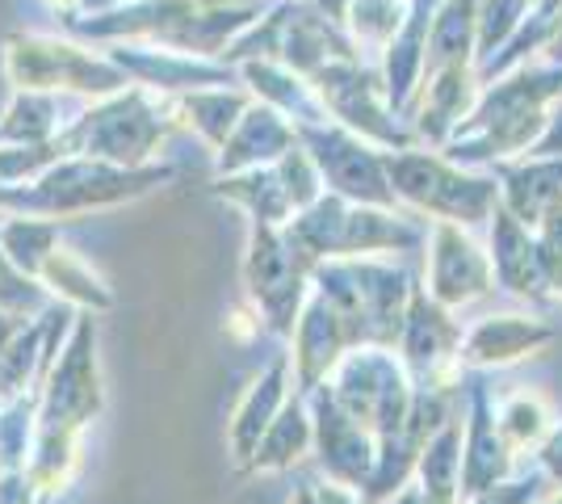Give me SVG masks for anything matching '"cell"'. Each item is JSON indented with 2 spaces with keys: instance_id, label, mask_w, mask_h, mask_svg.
<instances>
[{
  "instance_id": "20",
  "label": "cell",
  "mask_w": 562,
  "mask_h": 504,
  "mask_svg": "<svg viewBox=\"0 0 562 504\" xmlns=\"http://www.w3.org/2000/svg\"><path fill=\"white\" fill-rule=\"evenodd\" d=\"M294 144H299V126L285 119L281 110H273L269 101L248 105V114L227 135V144L218 147V177L244 172V168L278 165Z\"/></svg>"
},
{
  "instance_id": "38",
  "label": "cell",
  "mask_w": 562,
  "mask_h": 504,
  "mask_svg": "<svg viewBox=\"0 0 562 504\" xmlns=\"http://www.w3.org/2000/svg\"><path fill=\"white\" fill-rule=\"evenodd\" d=\"M285 504H319V492H315V483H299V488H294V496H290Z\"/></svg>"
},
{
  "instance_id": "25",
  "label": "cell",
  "mask_w": 562,
  "mask_h": 504,
  "mask_svg": "<svg viewBox=\"0 0 562 504\" xmlns=\"http://www.w3.org/2000/svg\"><path fill=\"white\" fill-rule=\"evenodd\" d=\"M25 475L34 480L43 501L64 496L71 483H76V475H80V433L38 425L30 458H25Z\"/></svg>"
},
{
  "instance_id": "23",
  "label": "cell",
  "mask_w": 562,
  "mask_h": 504,
  "mask_svg": "<svg viewBox=\"0 0 562 504\" xmlns=\"http://www.w3.org/2000/svg\"><path fill=\"white\" fill-rule=\"evenodd\" d=\"M214 198L239 206L252 223H269V227H285L294 219V202L281 181L278 165L244 168V172H227L214 181Z\"/></svg>"
},
{
  "instance_id": "34",
  "label": "cell",
  "mask_w": 562,
  "mask_h": 504,
  "mask_svg": "<svg viewBox=\"0 0 562 504\" xmlns=\"http://www.w3.org/2000/svg\"><path fill=\"white\" fill-rule=\"evenodd\" d=\"M315 492H319V504H370L357 488H349V483H336V480H324L315 483Z\"/></svg>"
},
{
  "instance_id": "13",
  "label": "cell",
  "mask_w": 562,
  "mask_h": 504,
  "mask_svg": "<svg viewBox=\"0 0 562 504\" xmlns=\"http://www.w3.org/2000/svg\"><path fill=\"white\" fill-rule=\"evenodd\" d=\"M306 404H311V421H315V446H311L315 462L324 467L328 480L349 483L366 496L378 467V437L336 404L328 379L315 391H306Z\"/></svg>"
},
{
  "instance_id": "5",
  "label": "cell",
  "mask_w": 562,
  "mask_h": 504,
  "mask_svg": "<svg viewBox=\"0 0 562 504\" xmlns=\"http://www.w3.org/2000/svg\"><path fill=\"white\" fill-rule=\"evenodd\" d=\"M386 177L398 206H412L437 223H487L499 206V181L467 172V165L437 156V152H386Z\"/></svg>"
},
{
  "instance_id": "12",
  "label": "cell",
  "mask_w": 562,
  "mask_h": 504,
  "mask_svg": "<svg viewBox=\"0 0 562 504\" xmlns=\"http://www.w3.org/2000/svg\"><path fill=\"white\" fill-rule=\"evenodd\" d=\"M424 253V290L449 307H470L479 299H487L495 290L492 253H483V244L470 236L462 223H437L428 236Z\"/></svg>"
},
{
  "instance_id": "28",
  "label": "cell",
  "mask_w": 562,
  "mask_h": 504,
  "mask_svg": "<svg viewBox=\"0 0 562 504\" xmlns=\"http://www.w3.org/2000/svg\"><path fill=\"white\" fill-rule=\"evenodd\" d=\"M59 105L50 93L38 89H18L9 101L4 119H0V144H50L64 126H59Z\"/></svg>"
},
{
  "instance_id": "35",
  "label": "cell",
  "mask_w": 562,
  "mask_h": 504,
  "mask_svg": "<svg viewBox=\"0 0 562 504\" xmlns=\"http://www.w3.org/2000/svg\"><path fill=\"white\" fill-rule=\"evenodd\" d=\"M260 328H265V324H260V315L252 312V307H248V312H235L232 320L223 324V333L235 336V340H248V336H257Z\"/></svg>"
},
{
  "instance_id": "8",
  "label": "cell",
  "mask_w": 562,
  "mask_h": 504,
  "mask_svg": "<svg viewBox=\"0 0 562 504\" xmlns=\"http://www.w3.org/2000/svg\"><path fill=\"white\" fill-rule=\"evenodd\" d=\"M97 315L76 312L68 336L59 345V358L50 361L38 400V425L85 433L105 412V379L97 354Z\"/></svg>"
},
{
  "instance_id": "4",
  "label": "cell",
  "mask_w": 562,
  "mask_h": 504,
  "mask_svg": "<svg viewBox=\"0 0 562 504\" xmlns=\"http://www.w3.org/2000/svg\"><path fill=\"white\" fill-rule=\"evenodd\" d=\"M172 126H177L172 101H151L147 89H122V93L101 97L89 114L64 126L55 139L64 147V156H97L110 165L139 168L151 165V152Z\"/></svg>"
},
{
  "instance_id": "14",
  "label": "cell",
  "mask_w": 562,
  "mask_h": 504,
  "mask_svg": "<svg viewBox=\"0 0 562 504\" xmlns=\"http://www.w3.org/2000/svg\"><path fill=\"white\" fill-rule=\"evenodd\" d=\"M352 345H357V333H352V324L345 320V312L311 287L303 312H299V324H294V333H290L294 391H299V395L315 391V387L336 370V361L345 358Z\"/></svg>"
},
{
  "instance_id": "39",
  "label": "cell",
  "mask_w": 562,
  "mask_h": 504,
  "mask_svg": "<svg viewBox=\"0 0 562 504\" xmlns=\"http://www.w3.org/2000/svg\"><path fill=\"white\" fill-rule=\"evenodd\" d=\"M541 504H562V496H550V501H541Z\"/></svg>"
},
{
  "instance_id": "26",
  "label": "cell",
  "mask_w": 562,
  "mask_h": 504,
  "mask_svg": "<svg viewBox=\"0 0 562 504\" xmlns=\"http://www.w3.org/2000/svg\"><path fill=\"white\" fill-rule=\"evenodd\" d=\"M172 105H177V119H186L218 152L252 101L248 93H235V89H189V93L172 97Z\"/></svg>"
},
{
  "instance_id": "9",
  "label": "cell",
  "mask_w": 562,
  "mask_h": 504,
  "mask_svg": "<svg viewBox=\"0 0 562 504\" xmlns=\"http://www.w3.org/2000/svg\"><path fill=\"white\" fill-rule=\"evenodd\" d=\"M4 68L18 89H71V93L110 97L131 85V76L117 68L114 59H93L80 47L55 43V38H34V34H13L4 43Z\"/></svg>"
},
{
  "instance_id": "31",
  "label": "cell",
  "mask_w": 562,
  "mask_h": 504,
  "mask_svg": "<svg viewBox=\"0 0 562 504\" xmlns=\"http://www.w3.org/2000/svg\"><path fill=\"white\" fill-rule=\"evenodd\" d=\"M50 303V290L38 282V278H30L25 269L13 265V257L0 248V307L13 315H25V320H34L38 312H47Z\"/></svg>"
},
{
  "instance_id": "3",
  "label": "cell",
  "mask_w": 562,
  "mask_h": 504,
  "mask_svg": "<svg viewBox=\"0 0 562 504\" xmlns=\"http://www.w3.org/2000/svg\"><path fill=\"white\" fill-rule=\"evenodd\" d=\"M311 287L345 312L357 333V345L395 349L416 278L403 265H386L374 257H331V261L311 265Z\"/></svg>"
},
{
  "instance_id": "17",
  "label": "cell",
  "mask_w": 562,
  "mask_h": 504,
  "mask_svg": "<svg viewBox=\"0 0 562 504\" xmlns=\"http://www.w3.org/2000/svg\"><path fill=\"white\" fill-rule=\"evenodd\" d=\"M294 395V370H290V354H278L260 370L252 383L244 387L239 404H235L232 421H227V455H232L235 471L248 467V458L257 455L260 437L278 421L285 400Z\"/></svg>"
},
{
  "instance_id": "21",
  "label": "cell",
  "mask_w": 562,
  "mask_h": 504,
  "mask_svg": "<svg viewBox=\"0 0 562 504\" xmlns=\"http://www.w3.org/2000/svg\"><path fill=\"white\" fill-rule=\"evenodd\" d=\"M479 101V80L470 72V64H449V68H437L428 72V85H424V101L420 114H416V135L428 139V144L446 147L449 135L470 119Z\"/></svg>"
},
{
  "instance_id": "15",
  "label": "cell",
  "mask_w": 562,
  "mask_h": 504,
  "mask_svg": "<svg viewBox=\"0 0 562 504\" xmlns=\"http://www.w3.org/2000/svg\"><path fill=\"white\" fill-rule=\"evenodd\" d=\"M513 446L504 441L495 421L492 391L474 374L467 387V421H462V501L513 480Z\"/></svg>"
},
{
  "instance_id": "32",
  "label": "cell",
  "mask_w": 562,
  "mask_h": 504,
  "mask_svg": "<svg viewBox=\"0 0 562 504\" xmlns=\"http://www.w3.org/2000/svg\"><path fill=\"white\" fill-rule=\"evenodd\" d=\"M38 488L25 475V467H9L0 471V504H38Z\"/></svg>"
},
{
  "instance_id": "36",
  "label": "cell",
  "mask_w": 562,
  "mask_h": 504,
  "mask_svg": "<svg viewBox=\"0 0 562 504\" xmlns=\"http://www.w3.org/2000/svg\"><path fill=\"white\" fill-rule=\"evenodd\" d=\"M25 324H30L25 315H13V312H4V307H0V354L9 349V340H13V336L22 333Z\"/></svg>"
},
{
  "instance_id": "29",
  "label": "cell",
  "mask_w": 562,
  "mask_h": 504,
  "mask_svg": "<svg viewBox=\"0 0 562 504\" xmlns=\"http://www.w3.org/2000/svg\"><path fill=\"white\" fill-rule=\"evenodd\" d=\"M38 400H43V387L0 404V467L4 471L25 467V458H30L34 433H38Z\"/></svg>"
},
{
  "instance_id": "19",
  "label": "cell",
  "mask_w": 562,
  "mask_h": 504,
  "mask_svg": "<svg viewBox=\"0 0 562 504\" xmlns=\"http://www.w3.org/2000/svg\"><path fill=\"white\" fill-rule=\"evenodd\" d=\"M499 206L513 211L525 227L538 232L541 219L562 206V156H525V160H499Z\"/></svg>"
},
{
  "instance_id": "24",
  "label": "cell",
  "mask_w": 562,
  "mask_h": 504,
  "mask_svg": "<svg viewBox=\"0 0 562 504\" xmlns=\"http://www.w3.org/2000/svg\"><path fill=\"white\" fill-rule=\"evenodd\" d=\"M38 282L50 290V299H59V303H68L76 312H93V315H105L114 312V287L97 273L93 265L85 261L76 248H55L43 265V273H38Z\"/></svg>"
},
{
  "instance_id": "7",
  "label": "cell",
  "mask_w": 562,
  "mask_h": 504,
  "mask_svg": "<svg viewBox=\"0 0 562 504\" xmlns=\"http://www.w3.org/2000/svg\"><path fill=\"white\" fill-rule=\"evenodd\" d=\"M311 265L315 261L285 236V227L252 223L244 248V299L260 315L265 333L290 340L311 294Z\"/></svg>"
},
{
  "instance_id": "16",
  "label": "cell",
  "mask_w": 562,
  "mask_h": 504,
  "mask_svg": "<svg viewBox=\"0 0 562 504\" xmlns=\"http://www.w3.org/2000/svg\"><path fill=\"white\" fill-rule=\"evenodd\" d=\"M492 269H495V287L525 299V303H554L559 294L550 287V273L541 265L538 253V236L533 227H525L513 211L495 206L492 215Z\"/></svg>"
},
{
  "instance_id": "33",
  "label": "cell",
  "mask_w": 562,
  "mask_h": 504,
  "mask_svg": "<svg viewBox=\"0 0 562 504\" xmlns=\"http://www.w3.org/2000/svg\"><path fill=\"white\" fill-rule=\"evenodd\" d=\"M538 467L541 475L562 483V425H554V429L546 433V441L538 446Z\"/></svg>"
},
{
  "instance_id": "30",
  "label": "cell",
  "mask_w": 562,
  "mask_h": 504,
  "mask_svg": "<svg viewBox=\"0 0 562 504\" xmlns=\"http://www.w3.org/2000/svg\"><path fill=\"white\" fill-rule=\"evenodd\" d=\"M495 421H499V433L504 441L513 446V455L520 450H538L550 433V412L541 404L538 395H513L495 408Z\"/></svg>"
},
{
  "instance_id": "37",
  "label": "cell",
  "mask_w": 562,
  "mask_h": 504,
  "mask_svg": "<svg viewBox=\"0 0 562 504\" xmlns=\"http://www.w3.org/2000/svg\"><path fill=\"white\" fill-rule=\"evenodd\" d=\"M386 504H428V496L420 492V483L412 480L407 488H398V492H395V496H391Z\"/></svg>"
},
{
  "instance_id": "18",
  "label": "cell",
  "mask_w": 562,
  "mask_h": 504,
  "mask_svg": "<svg viewBox=\"0 0 562 504\" xmlns=\"http://www.w3.org/2000/svg\"><path fill=\"white\" fill-rule=\"evenodd\" d=\"M554 324L529 315H487L470 333H462V366L467 370H504L516 361L533 358L546 345H554Z\"/></svg>"
},
{
  "instance_id": "2",
  "label": "cell",
  "mask_w": 562,
  "mask_h": 504,
  "mask_svg": "<svg viewBox=\"0 0 562 504\" xmlns=\"http://www.w3.org/2000/svg\"><path fill=\"white\" fill-rule=\"evenodd\" d=\"M285 236L303 248L311 261H331V257H374V253H412L428 236L398 215L395 206H370V202H349L340 193H319L306 211L285 223Z\"/></svg>"
},
{
  "instance_id": "27",
  "label": "cell",
  "mask_w": 562,
  "mask_h": 504,
  "mask_svg": "<svg viewBox=\"0 0 562 504\" xmlns=\"http://www.w3.org/2000/svg\"><path fill=\"white\" fill-rule=\"evenodd\" d=\"M59 223L64 219H47V215H13L0 223V248L13 257L18 269H25L30 278L43 273L47 257L59 248Z\"/></svg>"
},
{
  "instance_id": "6",
  "label": "cell",
  "mask_w": 562,
  "mask_h": 504,
  "mask_svg": "<svg viewBox=\"0 0 562 504\" xmlns=\"http://www.w3.org/2000/svg\"><path fill=\"white\" fill-rule=\"evenodd\" d=\"M336 404L349 412L357 425L374 433L378 441L407 425L416 408V379L386 345H352L328 374Z\"/></svg>"
},
{
  "instance_id": "11",
  "label": "cell",
  "mask_w": 562,
  "mask_h": 504,
  "mask_svg": "<svg viewBox=\"0 0 562 504\" xmlns=\"http://www.w3.org/2000/svg\"><path fill=\"white\" fill-rule=\"evenodd\" d=\"M398 358L416 387H437V391H458L467 379L462 366V328L449 307H441L424 287L412 290V307L403 320L398 336Z\"/></svg>"
},
{
  "instance_id": "1",
  "label": "cell",
  "mask_w": 562,
  "mask_h": 504,
  "mask_svg": "<svg viewBox=\"0 0 562 504\" xmlns=\"http://www.w3.org/2000/svg\"><path fill=\"white\" fill-rule=\"evenodd\" d=\"M168 181H172V168L168 165L126 168V165H110V160H97V156H59L34 181L0 193V211L71 219V215H89V211L126 206V202L160 190Z\"/></svg>"
},
{
  "instance_id": "22",
  "label": "cell",
  "mask_w": 562,
  "mask_h": 504,
  "mask_svg": "<svg viewBox=\"0 0 562 504\" xmlns=\"http://www.w3.org/2000/svg\"><path fill=\"white\" fill-rule=\"evenodd\" d=\"M315 446V421H311V404L306 395H290L285 408L278 412V421L269 425V433L260 437L257 455L248 458V467L239 475H281L294 471Z\"/></svg>"
},
{
  "instance_id": "40",
  "label": "cell",
  "mask_w": 562,
  "mask_h": 504,
  "mask_svg": "<svg viewBox=\"0 0 562 504\" xmlns=\"http://www.w3.org/2000/svg\"><path fill=\"white\" fill-rule=\"evenodd\" d=\"M0 471H4V467H0Z\"/></svg>"
},
{
  "instance_id": "10",
  "label": "cell",
  "mask_w": 562,
  "mask_h": 504,
  "mask_svg": "<svg viewBox=\"0 0 562 504\" xmlns=\"http://www.w3.org/2000/svg\"><path fill=\"white\" fill-rule=\"evenodd\" d=\"M299 139L311 152V160L324 172V186L349 202H370V206H395L398 198L386 177V147L370 144L340 122H306L299 126Z\"/></svg>"
}]
</instances>
